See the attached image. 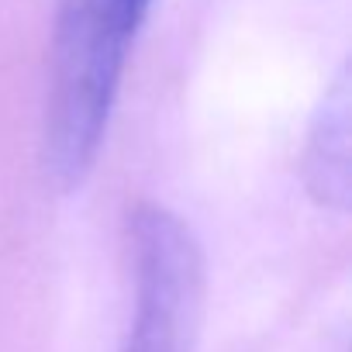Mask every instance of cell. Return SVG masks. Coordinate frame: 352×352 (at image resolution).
Segmentation results:
<instances>
[{"label": "cell", "instance_id": "6da1fadb", "mask_svg": "<svg viewBox=\"0 0 352 352\" xmlns=\"http://www.w3.org/2000/svg\"><path fill=\"white\" fill-rule=\"evenodd\" d=\"M152 0H56L45 90V173L73 194L97 166L121 76Z\"/></svg>", "mask_w": 352, "mask_h": 352}, {"label": "cell", "instance_id": "7a4b0ae2", "mask_svg": "<svg viewBox=\"0 0 352 352\" xmlns=\"http://www.w3.org/2000/svg\"><path fill=\"white\" fill-rule=\"evenodd\" d=\"M131 321L121 352H197L204 252L194 228L162 204L128 214Z\"/></svg>", "mask_w": 352, "mask_h": 352}, {"label": "cell", "instance_id": "3957f363", "mask_svg": "<svg viewBox=\"0 0 352 352\" xmlns=\"http://www.w3.org/2000/svg\"><path fill=\"white\" fill-rule=\"evenodd\" d=\"M349 76L338 73L318 104L300 159L304 187L321 208L338 214L349 208Z\"/></svg>", "mask_w": 352, "mask_h": 352}]
</instances>
